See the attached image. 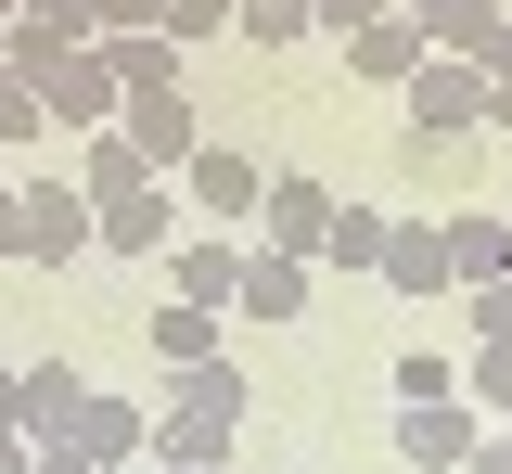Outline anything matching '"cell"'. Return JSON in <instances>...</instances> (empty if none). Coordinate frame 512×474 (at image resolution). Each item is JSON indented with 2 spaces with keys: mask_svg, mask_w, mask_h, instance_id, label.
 I'll use <instances>...</instances> for the list:
<instances>
[{
  "mask_svg": "<svg viewBox=\"0 0 512 474\" xmlns=\"http://www.w3.org/2000/svg\"><path fill=\"white\" fill-rule=\"evenodd\" d=\"M116 141L154 167V180H180L192 141H205V129H192V90H141V103H116Z\"/></svg>",
  "mask_w": 512,
  "mask_h": 474,
  "instance_id": "52a82bcc",
  "label": "cell"
},
{
  "mask_svg": "<svg viewBox=\"0 0 512 474\" xmlns=\"http://www.w3.org/2000/svg\"><path fill=\"white\" fill-rule=\"evenodd\" d=\"M461 474H512V436H474V449H461Z\"/></svg>",
  "mask_w": 512,
  "mask_h": 474,
  "instance_id": "f546056e",
  "label": "cell"
},
{
  "mask_svg": "<svg viewBox=\"0 0 512 474\" xmlns=\"http://www.w3.org/2000/svg\"><path fill=\"white\" fill-rule=\"evenodd\" d=\"M474 65H487V77H512V0H500V26L474 39Z\"/></svg>",
  "mask_w": 512,
  "mask_h": 474,
  "instance_id": "f1b7e54d",
  "label": "cell"
},
{
  "mask_svg": "<svg viewBox=\"0 0 512 474\" xmlns=\"http://www.w3.org/2000/svg\"><path fill=\"white\" fill-rule=\"evenodd\" d=\"M487 129H512V77H487Z\"/></svg>",
  "mask_w": 512,
  "mask_h": 474,
  "instance_id": "1f68e13d",
  "label": "cell"
},
{
  "mask_svg": "<svg viewBox=\"0 0 512 474\" xmlns=\"http://www.w3.org/2000/svg\"><path fill=\"white\" fill-rule=\"evenodd\" d=\"M64 449H77V462H103V474H128L141 449H154V398H103V385H90L77 423H64Z\"/></svg>",
  "mask_w": 512,
  "mask_h": 474,
  "instance_id": "8992f818",
  "label": "cell"
},
{
  "mask_svg": "<svg viewBox=\"0 0 512 474\" xmlns=\"http://www.w3.org/2000/svg\"><path fill=\"white\" fill-rule=\"evenodd\" d=\"M244 474H295V462H244Z\"/></svg>",
  "mask_w": 512,
  "mask_h": 474,
  "instance_id": "836d02e7",
  "label": "cell"
},
{
  "mask_svg": "<svg viewBox=\"0 0 512 474\" xmlns=\"http://www.w3.org/2000/svg\"><path fill=\"white\" fill-rule=\"evenodd\" d=\"M320 218H333V193H320L308 167H269V193H256V218H244V244H282V257H308V270H320Z\"/></svg>",
  "mask_w": 512,
  "mask_h": 474,
  "instance_id": "5b68a950",
  "label": "cell"
},
{
  "mask_svg": "<svg viewBox=\"0 0 512 474\" xmlns=\"http://www.w3.org/2000/svg\"><path fill=\"white\" fill-rule=\"evenodd\" d=\"M103 65H116V103H141V90H180V39L167 26H116V39H90Z\"/></svg>",
  "mask_w": 512,
  "mask_h": 474,
  "instance_id": "9a60e30c",
  "label": "cell"
},
{
  "mask_svg": "<svg viewBox=\"0 0 512 474\" xmlns=\"http://www.w3.org/2000/svg\"><path fill=\"white\" fill-rule=\"evenodd\" d=\"M205 346H218V308H192V295H167V308H154V359L180 372V359H205Z\"/></svg>",
  "mask_w": 512,
  "mask_h": 474,
  "instance_id": "ffe728a7",
  "label": "cell"
},
{
  "mask_svg": "<svg viewBox=\"0 0 512 474\" xmlns=\"http://www.w3.org/2000/svg\"><path fill=\"white\" fill-rule=\"evenodd\" d=\"M154 26H167L180 52H192V39H231V0H154Z\"/></svg>",
  "mask_w": 512,
  "mask_h": 474,
  "instance_id": "4316f807",
  "label": "cell"
},
{
  "mask_svg": "<svg viewBox=\"0 0 512 474\" xmlns=\"http://www.w3.org/2000/svg\"><path fill=\"white\" fill-rule=\"evenodd\" d=\"M372 13H397V0H308V26H320V39H359Z\"/></svg>",
  "mask_w": 512,
  "mask_h": 474,
  "instance_id": "83f0119b",
  "label": "cell"
},
{
  "mask_svg": "<svg viewBox=\"0 0 512 474\" xmlns=\"http://www.w3.org/2000/svg\"><path fill=\"white\" fill-rule=\"evenodd\" d=\"M397 398H461V359H436V346H397V372H384Z\"/></svg>",
  "mask_w": 512,
  "mask_h": 474,
  "instance_id": "484cf974",
  "label": "cell"
},
{
  "mask_svg": "<svg viewBox=\"0 0 512 474\" xmlns=\"http://www.w3.org/2000/svg\"><path fill=\"white\" fill-rule=\"evenodd\" d=\"M474 436H487L474 398H397V462H410V474H461Z\"/></svg>",
  "mask_w": 512,
  "mask_h": 474,
  "instance_id": "ba28073f",
  "label": "cell"
},
{
  "mask_svg": "<svg viewBox=\"0 0 512 474\" xmlns=\"http://www.w3.org/2000/svg\"><path fill=\"white\" fill-rule=\"evenodd\" d=\"M26 462H39V449H26V436H13V423H0V474H26Z\"/></svg>",
  "mask_w": 512,
  "mask_h": 474,
  "instance_id": "4dcf8cb0",
  "label": "cell"
},
{
  "mask_svg": "<svg viewBox=\"0 0 512 474\" xmlns=\"http://www.w3.org/2000/svg\"><path fill=\"white\" fill-rule=\"evenodd\" d=\"M436 244H448V282L512 270V218H500V205H448V218H436Z\"/></svg>",
  "mask_w": 512,
  "mask_h": 474,
  "instance_id": "5bb4252c",
  "label": "cell"
},
{
  "mask_svg": "<svg viewBox=\"0 0 512 474\" xmlns=\"http://www.w3.org/2000/svg\"><path fill=\"white\" fill-rule=\"evenodd\" d=\"M397 295H448V244H436V218H384V257H372Z\"/></svg>",
  "mask_w": 512,
  "mask_h": 474,
  "instance_id": "2e32d148",
  "label": "cell"
},
{
  "mask_svg": "<svg viewBox=\"0 0 512 474\" xmlns=\"http://www.w3.org/2000/svg\"><path fill=\"white\" fill-rule=\"evenodd\" d=\"M0 180H13V154H0Z\"/></svg>",
  "mask_w": 512,
  "mask_h": 474,
  "instance_id": "d590c367",
  "label": "cell"
},
{
  "mask_svg": "<svg viewBox=\"0 0 512 474\" xmlns=\"http://www.w3.org/2000/svg\"><path fill=\"white\" fill-rule=\"evenodd\" d=\"M384 257V218L372 205H333V218H320V270H372Z\"/></svg>",
  "mask_w": 512,
  "mask_h": 474,
  "instance_id": "d6986e66",
  "label": "cell"
},
{
  "mask_svg": "<svg viewBox=\"0 0 512 474\" xmlns=\"http://www.w3.org/2000/svg\"><path fill=\"white\" fill-rule=\"evenodd\" d=\"M397 103H410L423 141H461V129H487V65L474 52H423V65L397 77Z\"/></svg>",
  "mask_w": 512,
  "mask_h": 474,
  "instance_id": "7a4b0ae2",
  "label": "cell"
},
{
  "mask_svg": "<svg viewBox=\"0 0 512 474\" xmlns=\"http://www.w3.org/2000/svg\"><path fill=\"white\" fill-rule=\"evenodd\" d=\"M461 398H474V423H512V346H474L461 359Z\"/></svg>",
  "mask_w": 512,
  "mask_h": 474,
  "instance_id": "603a6c76",
  "label": "cell"
},
{
  "mask_svg": "<svg viewBox=\"0 0 512 474\" xmlns=\"http://www.w3.org/2000/svg\"><path fill=\"white\" fill-rule=\"evenodd\" d=\"M461 321H474V346H512V270L461 282Z\"/></svg>",
  "mask_w": 512,
  "mask_h": 474,
  "instance_id": "d4e9b609",
  "label": "cell"
},
{
  "mask_svg": "<svg viewBox=\"0 0 512 474\" xmlns=\"http://www.w3.org/2000/svg\"><path fill=\"white\" fill-rule=\"evenodd\" d=\"M26 141H64V129H52V103L26 77H0V154H26Z\"/></svg>",
  "mask_w": 512,
  "mask_h": 474,
  "instance_id": "cb8c5ba5",
  "label": "cell"
},
{
  "mask_svg": "<svg viewBox=\"0 0 512 474\" xmlns=\"http://www.w3.org/2000/svg\"><path fill=\"white\" fill-rule=\"evenodd\" d=\"M500 218H512V205H500Z\"/></svg>",
  "mask_w": 512,
  "mask_h": 474,
  "instance_id": "74e56055",
  "label": "cell"
},
{
  "mask_svg": "<svg viewBox=\"0 0 512 474\" xmlns=\"http://www.w3.org/2000/svg\"><path fill=\"white\" fill-rule=\"evenodd\" d=\"M154 474H205V462H154Z\"/></svg>",
  "mask_w": 512,
  "mask_h": 474,
  "instance_id": "e575fe53",
  "label": "cell"
},
{
  "mask_svg": "<svg viewBox=\"0 0 512 474\" xmlns=\"http://www.w3.org/2000/svg\"><path fill=\"white\" fill-rule=\"evenodd\" d=\"M90 244H103V257H167V244H180V180L103 193V205H90Z\"/></svg>",
  "mask_w": 512,
  "mask_h": 474,
  "instance_id": "3957f363",
  "label": "cell"
},
{
  "mask_svg": "<svg viewBox=\"0 0 512 474\" xmlns=\"http://www.w3.org/2000/svg\"><path fill=\"white\" fill-rule=\"evenodd\" d=\"M77 398H90V372H77V359H26V398H13V436H26V449H64V423H77Z\"/></svg>",
  "mask_w": 512,
  "mask_h": 474,
  "instance_id": "7c38bea8",
  "label": "cell"
},
{
  "mask_svg": "<svg viewBox=\"0 0 512 474\" xmlns=\"http://www.w3.org/2000/svg\"><path fill=\"white\" fill-rule=\"evenodd\" d=\"M256 193H269V180H256V154H231V141H192L180 205H205V218H231V231H244V218H256Z\"/></svg>",
  "mask_w": 512,
  "mask_h": 474,
  "instance_id": "30bf717a",
  "label": "cell"
},
{
  "mask_svg": "<svg viewBox=\"0 0 512 474\" xmlns=\"http://www.w3.org/2000/svg\"><path fill=\"white\" fill-rule=\"evenodd\" d=\"M13 398H26V372H13V359H0V423H13Z\"/></svg>",
  "mask_w": 512,
  "mask_h": 474,
  "instance_id": "d6a6232c",
  "label": "cell"
},
{
  "mask_svg": "<svg viewBox=\"0 0 512 474\" xmlns=\"http://www.w3.org/2000/svg\"><path fill=\"white\" fill-rule=\"evenodd\" d=\"M346 65H359V77H384V90H397V77L423 65V26H410V13H372V26L346 39Z\"/></svg>",
  "mask_w": 512,
  "mask_h": 474,
  "instance_id": "e0dca14e",
  "label": "cell"
},
{
  "mask_svg": "<svg viewBox=\"0 0 512 474\" xmlns=\"http://www.w3.org/2000/svg\"><path fill=\"white\" fill-rule=\"evenodd\" d=\"M308 295H320V270H308V257H282V244H244V282H231V308H244L256 334H269V321H308Z\"/></svg>",
  "mask_w": 512,
  "mask_h": 474,
  "instance_id": "9c48e42d",
  "label": "cell"
},
{
  "mask_svg": "<svg viewBox=\"0 0 512 474\" xmlns=\"http://www.w3.org/2000/svg\"><path fill=\"white\" fill-rule=\"evenodd\" d=\"M231 39H256V52H295V39H308V0H231Z\"/></svg>",
  "mask_w": 512,
  "mask_h": 474,
  "instance_id": "44dd1931",
  "label": "cell"
},
{
  "mask_svg": "<svg viewBox=\"0 0 512 474\" xmlns=\"http://www.w3.org/2000/svg\"><path fill=\"white\" fill-rule=\"evenodd\" d=\"M0 26H13V0H0Z\"/></svg>",
  "mask_w": 512,
  "mask_h": 474,
  "instance_id": "8d00e7d4",
  "label": "cell"
},
{
  "mask_svg": "<svg viewBox=\"0 0 512 474\" xmlns=\"http://www.w3.org/2000/svg\"><path fill=\"white\" fill-rule=\"evenodd\" d=\"M231 282H244V244H231V231H180V244H167V295L231 308Z\"/></svg>",
  "mask_w": 512,
  "mask_h": 474,
  "instance_id": "4fadbf2b",
  "label": "cell"
},
{
  "mask_svg": "<svg viewBox=\"0 0 512 474\" xmlns=\"http://www.w3.org/2000/svg\"><path fill=\"white\" fill-rule=\"evenodd\" d=\"M231 449H244V410H192V398L154 410V462H205V474H231Z\"/></svg>",
  "mask_w": 512,
  "mask_h": 474,
  "instance_id": "8fae6325",
  "label": "cell"
},
{
  "mask_svg": "<svg viewBox=\"0 0 512 474\" xmlns=\"http://www.w3.org/2000/svg\"><path fill=\"white\" fill-rule=\"evenodd\" d=\"M0 257L77 270V257H90V193H77V180H0Z\"/></svg>",
  "mask_w": 512,
  "mask_h": 474,
  "instance_id": "6da1fadb",
  "label": "cell"
},
{
  "mask_svg": "<svg viewBox=\"0 0 512 474\" xmlns=\"http://www.w3.org/2000/svg\"><path fill=\"white\" fill-rule=\"evenodd\" d=\"M26 90L52 103V129H64V141H77V129H116V65H103L90 39H77V52H52V65L26 77Z\"/></svg>",
  "mask_w": 512,
  "mask_h": 474,
  "instance_id": "277c9868",
  "label": "cell"
},
{
  "mask_svg": "<svg viewBox=\"0 0 512 474\" xmlns=\"http://www.w3.org/2000/svg\"><path fill=\"white\" fill-rule=\"evenodd\" d=\"M128 180H154V167H141V154H128L116 129H77V193L103 205V193H128Z\"/></svg>",
  "mask_w": 512,
  "mask_h": 474,
  "instance_id": "ac0fdd59",
  "label": "cell"
},
{
  "mask_svg": "<svg viewBox=\"0 0 512 474\" xmlns=\"http://www.w3.org/2000/svg\"><path fill=\"white\" fill-rule=\"evenodd\" d=\"M13 26H39L52 52H77V39H103V0H13Z\"/></svg>",
  "mask_w": 512,
  "mask_h": 474,
  "instance_id": "7402d4cb",
  "label": "cell"
}]
</instances>
